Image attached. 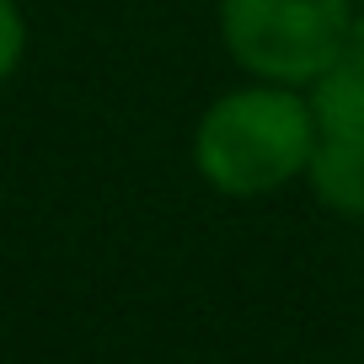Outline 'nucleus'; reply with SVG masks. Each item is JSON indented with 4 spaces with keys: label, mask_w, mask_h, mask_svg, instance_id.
I'll use <instances>...</instances> for the list:
<instances>
[{
    "label": "nucleus",
    "mask_w": 364,
    "mask_h": 364,
    "mask_svg": "<svg viewBox=\"0 0 364 364\" xmlns=\"http://www.w3.org/2000/svg\"><path fill=\"white\" fill-rule=\"evenodd\" d=\"M316 118L300 86L252 80L220 91L193 124V171L220 198H268L306 177Z\"/></svg>",
    "instance_id": "1"
},
{
    "label": "nucleus",
    "mask_w": 364,
    "mask_h": 364,
    "mask_svg": "<svg viewBox=\"0 0 364 364\" xmlns=\"http://www.w3.org/2000/svg\"><path fill=\"white\" fill-rule=\"evenodd\" d=\"M359 0H220V43L252 80L306 91L348 43Z\"/></svg>",
    "instance_id": "2"
},
{
    "label": "nucleus",
    "mask_w": 364,
    "mask_h": 364,
    "mask_svg": "<svg viewBox=\"0 0 364 364\" xmlns=\"http://www.w3.org/2000/svg\"><path fill=\"white\" fill-rule=\"evenodd\" d=\"M306 182L321 209L343 220H364V139L316 134V150L306 161Z\"/></svg>",
    "instance_id": "3"
},
{
    "label": "nucleus",
    "mask_w": 364,
    "mask_h": 364,
    "mask_svg": "<svg viewBox=\"0 0 364 364\" xmlns=\"http://www.w3.org/2000/svg\"><path fill=\"white\" fill-rule=\"evenodd\" d=\"M306 102H311V118H316V134L364 139V65L338 54L306 86Z\"/></svg>",
    "instance_id": "4"
},
{
    "label": "nucleus",
    "mask_w": 364,
    "mask_h": 364,
    "mask_svg": "<svg viewBox=\"0 0 364 364\" xmlns=\"http://www.w3.org/2000/svg\"><path fill=\"white\" fill-rule=\"evenodd\" d=\"M27 59V11L22 0H0V86L22 70Z\"/></svg>",
    "instance_id": "5"
},
{
    "label": "nucleus",
    "mask_w": 364,
    "mask_h": 364,
    "mask_svg": "<svg viewBox=\"0 0 364 364\" xmlns=\"http://www.w3.org/2000/svg\"><path fill=\"white\" fill-rule=\"evenodd\" d=\"M343 54L364 65V6H353V22H348V43H343Z\"/></svg>",
    "instance_id": "6"
},
{
    "label": "nucleus",
    "mask_w": 364,
    "mask_h": 364,
    "mask_svg": "<svg viewBox=\"0 0 364 364\" xmlns=\"http://www.w3.org/2000/svg\"><path fill=\"white\" fill-rule=\"evenodd\" d=\"M359 6H364V0H359Z\"/></svg>",
    "instance_id": "7"
}]
</instances>
